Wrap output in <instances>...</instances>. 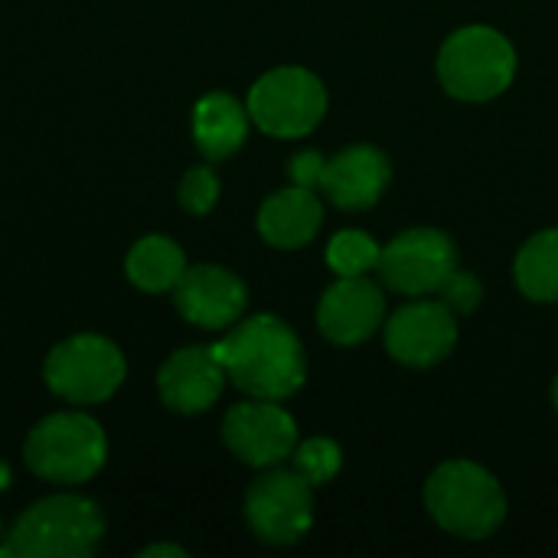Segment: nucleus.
Here are the masks:
<instances>
[{
	"label": "nucleus",
	"instance_id": "4",
	"mask_svg": "<svg viewBox=\"0 0 558 558\" xmlns=\"http://www.w3.org/2000/svg\"><path fill=\"white\" fill-rule=\"evenodd\" d=\"M23 458L26 468L49 484H85L101 471L108 438L95 418L82 412H56L29 432Z\"/></svg>",
	"mask_w": 558,
	"mask_h": 558
},
{
	"label": "nucleus",
	"instance_id": "10",
	"mask_svg": "<svg viewBox=\"0 0 558 558\" xmlns=\"http://www.w3.org/2000/svg\"><path fill=\"white\" fill-rule=\"evenodd\" d=\"M222 438L239 461L252 468H275L294 454L298 425L271 399H255L229 409L222 422Z\"/></svg>",
	"mask_w": 558,
	"mask_h": 558
},
{
	"label": "nucleus",
	"instance_id": "17",
	"mask_svg": "<svg viewBox=\"0 0 558 558\" xmlns=\"http://www.w3.org/2000/svg\"><path fill=\"white\" fill-rule=\"evenodd\" d=\"M245 134H248V114L232 95L213 92L196 101L193 137H196V147L209 160H222V157L235 154L245 141Z\"/></svg>",
	"mask_w": 558,
	"mask_h": 558
},
{
	"label": "nucleus",
	"instance_id": "24",
	"mask_svg": "<svg viewBox=\"0 0 558 558\" xmlns=\"http://www.w3.org/2000/svg\"><path fill=\"white\" fill-rule=\"evenodd\" d=\"M324 167H327V160H324L317 150H304V154H298V157L291 160L288 173H291L294 186L314 190V186H320V183H324Z\"/></svg>",
	"mask_w": 558,
	"mask_h": 558
},
{
	"label": "nucleus",
	"instance_id": "11",
	"mask_svg": "<svg viewBox=\"0 0 558 558\" xmlns=\"http://www.w3.org/2000/svg\"><path fill=\"white\" fill-rule=\"evenodd\" d=\"M458 340L454 311L445 301H412L386 324V350L392 360L425 369L451 353Z\"/></svg>",
	"mask_w": 558,
	"mask_h": 558
},
{
	"label": "nucleus",
	"instance_id": "6",
	"mask_svg": "<svg viewBox=\"0 0 558 558\" xmlns=\"http://www.w3.org/2000/svg\"><path fill=\"white\" fill-rule=\"evenodd\" d=\"M43 376L49 392L59 399L75 405H98L121 389L124 356L111 340L98 333H78L49 353Z\"/></svg>",
	"mask_w": 558,
	"mask_h": 558
},
{
	"label": "nucleus",
	"instance_id": "2",
	"mask_svg": "<svg viewBox=\"0 0 558 558\" xmlns=\"http://www.w3.org/2000/svg\"><path fill=\"white\" fill-rule=\"evenodd\" d=\"M105 520L85 497H46L33 504L7 533V556L88 558L101 546Z\"/></svg>",
	"mask_w": 558,
	"mask_h": 558
},
{
	"label": "nucleus",
	"instance_id": "27",
	"mask_svg": "<svg viewBox=\"0 0 558 558\" xmlns=\"http://www.w3.org/2000/svg\"><path fill=\"white\" fill-rule=\"evenodd\" d=\"M553 399H556V405H558V379H556V389H553Z\"/></svg>",
	"mask_w": 558,
	"mask_h": 558
},
{
	"label": "nucleus",
	"instance_id": "7",
	"mask_svg": "<svg viewBox=\"0 0 558 558\" xmlns=\"http://www.w3.org/2000/svg\"><path fill=\"white\" fill-rule=\"evenodd\" d=\"M327 111V92L307 69L284 65L262 75L248 92V118L275 137L311 134Z\"/></svg>",
	"mask_w": 558,
	"mask_h": 558
},
{
	"label": "nucleus",
	"instance_id": "23",
	"mask_svg": "<svg viewBox=\"0 0 558 558\" xmlns=\"http://www.w3.org/2000/svg\"><path fill=\"white\" fill-rule=\"evenodd\" d=\"M441 301L454 311V314H471L477 304H481V294H484V288H481V281L471 275V271H458L454 268V275L441 284Z\"/></svg>",
	"mask_w": 558,
	"mask_h": 558
},
{
	"label": "nucleus",
	"instance_id": "21",
	"mask_svg": "<svg viewBox=\"0 0 558 558\" xmlns=\"http://www.w3.org/2000/svg\"><path fill=\"white\" fill-rule=\"evenodd\" d=\"M294 471L311 487L314 484H327L340 471V448L333 441H327V438H311V441L294 448Z\"/></svg>",
	"mask_w": 558,
	"mask_h": 558
},
{
	"label": "nucleus",
	"instance_id": "15",
	"mask_svg": "<svg viewBox=\"0 0 558 558\" xmlns=\"http://www.w3.org/2000/svg\"><path fill=\"white\" fill-rule=\"evenodd\" d=\"M392 167L376 147H347L324 167V193L340 209H369L389 186Z\"/></svg>",
	"mask_w": 558,
	"mask_h": 558
},
{
	"label": "nucleus",
	"instance_id": "3",
	"mask_svg": "<svg viewBox=\"0 0 558 558\" xmlns=\"http://www.w3.org/2000/svg\"><path fill=\"white\" fill-rule=\"evenodd\" d=\"M425 504L435 523L461 539H484L497 533L507 517L500 484L474 461L441 464L425 487Z\"/></svg>",
	"mask_w": 558,
	"mask_h": 558
},
{
	"label": "nucleus",
	"instance_id": "1",
	"mask_svg": "<svg viewBox=\"0 0 558 558\" xmlns=\"http://www.w3.org/2000/svg\"><path fill=\"white\" fill-rule=\"evenodd\" d=\"M213 350L232 386L252 399L281 402L304 386V347L298 333L271 314H258L232 327V333Z\"/></svg>",
	"mask_w": 558,
	"mask_h": 558
},
{
	"label": "nucleus",
	"instance_id": "19",
	"mask_svg": "<svg viewBox=\"0 0 558 558\" xmlns=\"http://www.w3.org/2000/svg\"><path fill=\"white\" fill-rule=\"evenodd\" d=\"M517 284L533 301H558V229L533 235L520 248Z\"/></svg>",
	"mask_w": 558,
	"mask_h": 558
},
{
	"label": "nucleus",
	"instance_id": "9",
	"mask_svg": "<svg viewBox=\"0 0 558 558\" xmlns=\"http://www.w3.org/2000/svg\"><path fill=\"white\" fill-rule=\"evenodd\" d=\"M245 517L258 539L291 546L304 539L314 523L311 484L298 471H268L248 487Z\"/></svg>",
	"mask_w": 558,
	"mask_h": 558
},
{
	"label": "nucleus",
	"instance_id": "22",
	"mask_svg": "<svg viewBox=\"0 0 558 558\" xmlns=\"http://www.w3.org/2000/svg\"><path fill=\"white\" fill-rule=\"evenodd\" d=\"M219 199V177L209 167H193L186 170L183 183H180V203L186 213L193 216H206Z\"/></svg>",
	"mask_w": 558,
	"mask_h": 558
},
{
	"label": "nucleus",
	"instance_id": "25",
	"mask_svg": "<svg viewBox=\"0 0 558 558\" xmlns=\"http://www.w3.org/2000/svg\"><path fill=\"white\" fill-rule=\"evenodd\" d=\"M157 556H173V558H183L186 553L180 549V546H147L141 558H157Z\"/></svg>",
	"mask_w": 558,
	"mask_h": 558
},
{
	"label": "nucleus",
	"instance_id": "12",
	"mask_svg": "<svg viewBox=\"0 0 558 558\" xmlns=\"http://www.w3.org/2000/svg\"><path fill=\"white\" fill-rule=\"evenodd\" d=\"M173 301H177V311L190 324L203 330H226L242 317L248 304V291L242 278L226 268L196 265V268H186L183 278L177 281Z\"/></svg>",
	"mask_w": 558,
	"mask_h": 558
},
{
	"label": "nucleus",
	"instance_id": "18",
	"mask_svg": "<svg viewBox=\"0 0 558 558\" xmlns=\"http://www.w3.org/2000/svg\"><path fill=\"white\" fill-rule=\"evenodd\" d=\"M128 278L141 288V291H150V294H160V291H173L177 281L183 278L186 271V258L180 252V245L167 235H147L141 239L131 252H128Z\"/></svg>",
	"mask_w": 558,
	"mask_h": 558
},
{
	"label": "nucleus",
	"instance_id": "16",
	"mask_svg": "<svg viewBox=\"0 0 558 558\" xmlns=\"http://www.w3.org/2000/svg\"><path fill=\"white\" fill-rule=\"evenodd\" d=\"M320 219H324V209L314 190L291 186L265 199L258 213V232L275 248H301L317 235Z\"/></svg>",
	"mask_w": 558,
	"mask_h": 558
},
{
	"label": "nucleus",
	"instance_id": "14",
	"mask_svg": "<svg viewBox=\"0 0 558 558\" xmlns=\"http://www.w3.org/2000/svg\"><path fill=\"white\" fill-rule=\"evenodd\" d=\"M226 379L229 376L213 347H186V350H177L160 366L157 389L167 409L196 415V412H206L222 396Z\"/></svg>",
	"mask_w": 558,
	"mask_h": 558
},
{
	"label": "nucleus",
	"instance_id": "26",
	"mask_svg": "<svg viewBox=\"0 0 558 558\" xmlns=\"http://www.w3.org/2000/svg\"><path fill=\"white\" fill-rule=\"evenodd\" d=\"M10 484V471H7V464H0V490Z\"/></svg>",
	"mask_w": 558,
	"mask_h": 558
},
{
	"label": "nucleus",
	"instance_id": "20",
	"mask_svg": "<svg viewBox=\"0 0 558 558\" xmlns=\"http://www.w3.org/2000/svg\"><path fill=\"white\" fill-rule=\"evenodd\" d=\"M379 262V245L360 232V229H347V232H337L327 245V265L340 275V278H356V275H366L373 271Z\"/></svg>",
	"mask_w": 558,
	"mask_h": 558
},
{
	"label": "nucleus",
	"instance_id": "13",
	"mask_svg": "<svg viewBox=\"0 0 558 558\" xmlns=\"http://www.w3.org/2000/svg\"><path fill=\"white\" fill-rule=\"evenodd\" d=\"M383 314H386L383 291L363 275H356V278H340L333 288H327L317 307V324L327 340L340 347H356L379 330Z\"/></svg>",
	"mask_w": 558,
	"mask_h": 558
},
{
	"label": "nucleus",
	"instance_id": "5",
	"mask_svg": "<svg viewBox=\"0 0 558 558\" xmlns=\"http://www.w3.org/2000/svg\"><path fill=\"white\" fill-rule=\"evenodd\" d=\"M517 72V52L490 26H464L451 33L438 52L441 85L464 101L497 98Z\"/></svg>",
	"mask_w": 558,
	"mask_h": 558
},
{
	"label": "nucleus",
	"instance_id": "8",
	"mask_svg": "<svg viewBox=\"0 0 558 558\" xmlns=\"http://www.w3.org/2000/svg\"><path fill=\"white\" fill-rule=\"evenodd\" d=\"M376 268L392 291L422 298L438 294L441 284L454 275L458 252L454 242L438 229H409L379 248Z\"/></svg>",
	"mask_w": 558,
	"mask_h": 558
}]
</instances>
